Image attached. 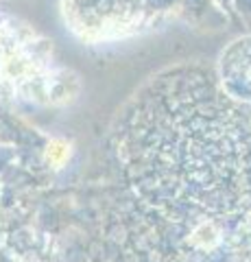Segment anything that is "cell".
<instances>
[{
    "instance_id": "cell-1",
    "label": "cell",
    "mask_w": 251,
    "mask_h": 262,
    "mask_svg": "<svg viewBox=\"0 0 251 262\" xmlns=\"http://www.w3.org/2000/svg\"><path fill=\"white\" fill-rule=\"evenodd\" d=\"M118 158L133 194L175 227L216 232L251 206V129L199 72L159 79L138 98Z\"/></svg>"
}]
</instances>
